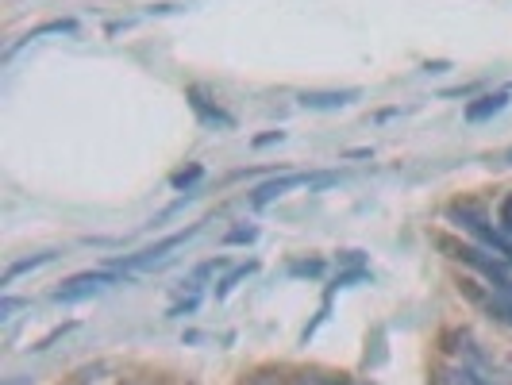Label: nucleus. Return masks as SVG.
<instances>
[{"label":"nucleus","instance_id":"1","mask_svg":"<svg viewBox=\"0 0 512 385\" xmlns=\"http://www.w3.org/2000/svg\"><path fill=\"white\" fill-rule=\"evenodd\" d=\"M124 278L120 270H89V274H77L70 282H62V289H54V301H62V305H70V301H85V297H93V293H104L108 285H116Z\"/></svg>","mask_w":512,"mask_h":385},{"label":"nucleus","instance_id":"2","mask_svg":"<svg viewBox=\"0 0 512 385\" xmlns=\"http://www.w3.org/2000/svg\"><path fill=\"white\" fill-rule=\"evenodd\" d=\"M189 235H197V228H189V231H178V235H170V239H162V243H154V247H147V251H139V255H128V258H120V262H112V270H120L124 278L128 274H139V270H151V266H158L162 258L170 255L174 247H181Z\"/></svg>","mask_w":512,"mask_h":385},{"label":"nucleus","instance_id":"3","mask_svg":"<svg viewBox=\"0 0 512 385\" xmlns=\"http://www.w3.org/2000/svg\"><path fill=\"white\" fill-rule=\"evenodd\" d=\"M324 181H332L328 174H285V178H274L266 181V185H258L255 197H251V205L255 208H266L270 201H278V197H285L289 189H312V185H324Z\"/></svg>","mask_w":512,"mask_h":385},{"label":"nucleus","instance_id":"4","mask_svg":"<svg viewBox=\"0 0 512 385\" xmlns=\"http://www.w3.org/2000/svg\"><path fill=\"white\" fill-rule=\"evenodd\" d=\"M462 216H466V220H474L470 212H462ZM470 228L482 231V239H486L489 247H497V255L512 258V197H505L501 208H497V228H482V220H474Z\"/></svg>","mask_w":512,"mask_h":385},{"label":"nucleus","instance_id":"5","mask_svg":"<svg viewBox=\"0 0 512 385\" xmlns=\"http://www.w3.org/2000/svg\"><path fill=\"white\" fill-rule=\"evenodd\" d=\"M351 101H359V89H347V93H305L301 97L305 108H347Z\"/></svg>","mask_w":512,"mask_h":385},{"label":"nucleus","instance_id":"6","mask_svg":"<svg viewBox=\"0 0 512 385\" xmlns=\"http://www.w3.org/2000/svg\"><path fill=\"white\" fill-rule=\"evenodd\" d=\"M505 104H509V93H493V97H482L478 104H470V108H466V120H474V124H478V120H486V116H493V112H501Z\"/></svg>","mask_w":512,"mask_h":385},{"label":"nucleus","instance_id":"7","mask_svg":"<svg viewBox=\"0 0 512 385\" xmlns=\"http://www.w3.org/2000/svg\"><path fill=\"white\" fill-rule=\"evenodd\" d=\"M439 385H493V382H486L482 374H474V370H466V366H447V370L439 374Z\"/></svg>","mask_w":512,"mask_h":385},{"label":"nucleus","instance_id":"8","mask_svg":"<svg viewBox=\"0 0 512 385\" xmlns=\"http://www.w3.org/2000/svg\"><path fill=\"white\" fill-rule=\"evenodd\" d=\"M51 251H47V255H39V258H31V262H16V266H12V270H8V274H4V285H12L16 282V278H20V274H24V270H35V266H43V262H51Z\"/></svg>","mask_w":512,"mask_h":385},{"label":"nucleus","instance_id":"9","mask_svg":"<svg viewBox=\"0 0 512 385\" xmlns=\"http://www.w3.org/2000/svg\"><path fill=\"white\" fill-rule=\"evenodd\" d=\"M197 178H201V170H189V174H178V178H174V185L181 189V185H189V181H197Z\"/></svg>","mask_w":512,"mask_h":385},{"label":"nucleus","instance_id":"10","mask_svg":"<svg viewBox=\"0 0 512 385\" xmlns=\"http://www.w3.org/2000/svg\"><path fill=\"white\" fill-rule=\"evenodd\" d=\"M305 385H335V382H305Z\"/></svg>","mask_w":512,"mask_h":385},{"label":"nucleus","instance_id":"11","mask_svg":"<svg viewBox=\"0 0 512 385\" xmlns=\"http://www.w3.org/2000/svg\"><path fill=\"white\" fill-rule=\"evenodd\" d=\"M505 162H509V166H512V151H509V154H505Z\"/></svg>","mask_w":512,"mask_h":385}]
</instances>
